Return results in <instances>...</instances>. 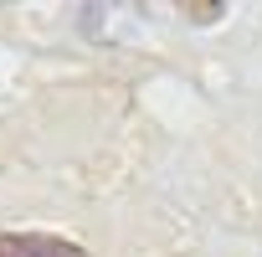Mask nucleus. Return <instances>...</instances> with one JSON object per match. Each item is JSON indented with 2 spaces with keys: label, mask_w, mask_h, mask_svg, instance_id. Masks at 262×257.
I'll use <instances>...</instances> for the list:
<instances>
[{
  "label": "nucleus",
  "mask_w": 262,
  "mask_h": 257,
  "mask_svg": "<svg viewBox=\"0 0 262 257\" xmlns=\"http://www.w3.org/2000/svg\"><path fill=\"white\" fill-rule=\"evenodd\" d=\"M0 257H88V252L52 231H0Z\"/></svg>",
  "instance_id": "obj_1"
},
{
  "label": "nucleus",
  "mask_w": 262,
  "mask_h": 257,
  "mask_svg": "<svg viewBox=\"0 0 262 257\" xmlns=\"http://www.w3.org/2000/svg\"><path fill=\"white\" fill-rule=\"evenodd\" d=\"M185 16H190V21H216L221 6H185Z\"/></svg>",
  "instance_id": "obj_2"
}]
</instances>
